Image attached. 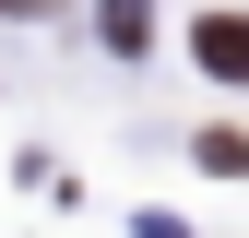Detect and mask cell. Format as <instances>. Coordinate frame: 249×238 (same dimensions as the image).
Returning <instances> with one entry per match:
<instances>
[{"label":"cell","mask_w":249,"mask_h":238,"mask_svg":"<svg viewBox=\"0 0 249 238\" xmlns=\"http://www.w3.org/2000/svg\"><path fill=\"white\" fill-rule=\"evenodd\" d=\"M190 48H202V72L249 83V12H202V24H190Z\"/></svg>","instance_id":"1"},{"label":"cell","mask_w":249,"mask_h":238,"mask_svg":"<svg viewBox=\"0 0 249 238\" xmlns=\"http://www.w3.org/2000/svg\"><path fill=\"white\" fill-rule=\"evenodd\" d=\"M107 48H142V0H107Z\"/></svg>","instance_id":"2"},{"label":"cell","mask_w":249,"mask_h":238,"mask_svg":"<svg viewBox=\"0 0 249 238\" xmlns=\"http://www.w3.org/2000/svg\"><path fill=\"white\" fill-rule=\"evenodd\" d=\"M0 12H59V0H0Z\"/></svg>","instance_id":"3"}]
</instances>
